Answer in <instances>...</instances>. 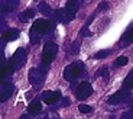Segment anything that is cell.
<instances>
[{"label": "cell", "instance_id": "6da1fadb", "mask_svg": "<svg viewBox=\"0 0 133 119\" xmlns=\"http://www.w3.org/2000/svg\"><path fill=\"white\" fill-rule=\"evenodd\" d=\"M82 71H84V64L82 63H72V64L65 67L64 79L66 81H72V80H75L77 77H80Z\"/></svg>", "mask_w": 133, "mask_h": 119}, {"label": "cell", "instance_id": "7a4b0ae2", "mask_svg": "<svg viewBox=\"0 0 133 119\" xmlns=\"http://www.w3.org/2000/svg\"><path fill=\"white\" fill-rule=\"evenodd\" d=\"M56 54H58V45L55 42H46L44 49H42V63L45 65L51 64L55 60Z\"/></svg>", "mask_w": 133, "mask_h": 119}, {"label": "cell", "instance_id": "3957f363", "mask_svg": "<svg viewBox=\"0 0 133 119\" xmlns=\"http://www.w3.org/2000/svg\"><path fill=\"white\" fill-rule=\"evenodd\" d=\"M25 60H26V51L23 48H18L16 52L13 54V57L10 58V65L13 67V70H19L20 67L25 64Z\"/></svg>", "mask_w": 133, "mask_h": 119}, {"label": "cell", "instance_id": "277c9868", "mask_svg": "<svg viewBox=\"0 0 133 119\" xmlns=\"http://www.w3.org/2000/svg\"><path fill=\"white\" fill-rule=\"evenodd\" d=\"M52 29V23L48 19H36L32 25V32H38L41 35H45Z\"/></svg>", "mask_w": 133, "mask_h": 119}, {"label": "cell", "instance_id": "5b68a950", "mask_svg": "<svg viewBox=\"0 0 133 119\" xmlns=\"http://www.w3.org/2000/svg\"><path fill=\"white\" fill-rule=\"evenodd\" d=\"M91 93H93V87H91V84L88 81H81L77 86V89H75V96L78 99H81V100L90 97Z\"/></svg>", "mask_w": 133, "mask_h": 119}, {"label": "cell", "instance_id": "8992f818", "mask_svg": "<svg viewBox=\"0 0 133 119\" xmlns=\"http://www.w3.org/2000/svg\"><path fill=\"white\" fill-rule=\"evenodd\" d=\"M127 99H129V90L127 89H122L117 93L111 95L109 97V100H107V103L109 105H120V103H123V102H126Z\"/></svg>", "mask_w": 133, "mask_h": 119}, {"label": "cell", "instance_id": "52a82bcc", "mask_svg": "<svg viewBox=\"0 0 133 119\" xmlns=\"http://www.w3.org/2000/svg\"><path fill=\"white\" fill-rule=\"evenodd\" d=\"M41 99H42L46 105H54L55 102H58L61 99V91L56 90V91H52V90H46L41 95Z\"/></svg>", "mask_w": 133, "mask_h": 119}, {"label": "cell", "instance_id": "ba28073f", "mask_svg": "<svg viewBox=\"0 0 133 119\" xmlns=\"http://www.w3.org/2000/svg\"><path fill=\"white\" fill-rule=\"evenodd\" d=\"M13 90H15L13 84L9 83V81H4L2 84V102H6L7 99H9L13 95Z\"/></svg>", "mask_w": 133, "mask_h": 119}, {"label": "cell", "instance_id": "9c48e42d", "mask_svg": "<svg viewBox=\"0 0 133 119\" xmlns=\"http://www.w3.org/2000/svg\"><path fill=\"white\" fill-rule=\"evenodd\" d=\"M41 110H42V105H41V102H39V100H33V102H30L29 106H28V112H29L30 115H38Z\"/></svg>", "mask_w": 133, "mask_h": 119}, {"label": "cell", "instance_id": "30bf717a", "mask_svg": "<svg viewBox=\"0 0 133 119\" xmlns=\"http://www.w3.org/2000/svg\"><path fill=\"white\" fill-rule=\"evenodd\" d=\"M19 38V31L18 29H7L3 32V39L4 41H15Z\"/></svg>", "mask_w": 133, "mask_h": 119}, {"label": "cell", "instance_id": "8fae6325", "mask_svg": "<svg viewBox=\"0 0 133 119\" xmlns=\"http://www.w3.org/2000/svg\"><path fill=\"white\" fill-rule=\"evenodd\" d=\"M56 16H58V19H59L61 22L66 23L68 20H71V16L68 13V10L66 9H61V10H56Z\"/></svg>", "mask_w": 133, "mask_h": 119}, {"label": "cell", "instance_id": "7c38bea8", "mask_svg": "<svg viewBox=\"0 0 133 119\" xmlns=\"http://www.w3.org/2000/svg\"><path fill=\"white\" fill-rule=\"evenodd\" d=\"M123 89H127V90H132L133 89V68L132 71L126 75V79L123 81Z\"/></svg>", "mask_w": 133, "mask_h": 119}, {"label": "cell", "instance_id": "4fadbf2b", "mask_svg": "<svg viewBox=\"0 0 133 119\" xmlns=\"http://www.w3.org/2000/svg\"><path fill=\"white\" fill-rule=\"evenodd\" d=\"M18 4H19V0H4L3 9H4V12H12Z\"/></svg>", "mask_w": 133, "mask_h": 119}, {"label": "cell", "instance_id": "5bb4252c", "mask_svg": "<svg viewBox=\"0 0 133 119\" xmlns=\"http://www.w3.org/2000/svg\"><path fill=\"white\" fill-rule=\"evenodd\" d=\"M130 42H133V28L129 29V31L123 35V38H122V45H123V47L127 45V44H130Z\"/></svg>", "mask_w": 133, "mask_h": 119}, {"label": "cell", "instance_id": "9a60e30c", "mask_svg": "<svg viewBox=\"0 0 133 119\" xmlns=\"http://www.w3.org/2000/svg\"><path fill=\"white\" fill-rule=\"evenodd\" d=\"M129 63V58L127 57H124V55H120L116 58V61H114V65L116 67H123V65H126Z\"/></svg>", "mask_w": 133, "mask_h": 119}, {"label": "cell", "instance_id": "2e32d148", "mask_svg": "<svg viewBox=\"0 0 133 119\" xmlns=\"http://www.w3.org/2000/svg\"><path fill=\"white\" fill-rule=\"evenodd\" d=\"M33 18V10L32 9H28L26 12H23L22 15H20V20L22 22H26V20H29V19H32Z\"/></svg>", "mask_w": 133, "mask_h": 119}, {"label": "cell", "instance_id": "e0dca14e", "mask_svg": "<svg viewBox=\"0 0 133 119\" xmlns=\"http://www.w3.org/2000/svg\"><path fill=\"white\" fill-rule=\"evenodd\" d=\"M39 10L42 12L44 15H51V13H52L51 7H49V6H48L46 3H41V4H39Z\"/></svg>", "mask_w": 133, "mask_h": 119}, {"label": "cell", "instance_id": "ac0fdd59", "mask_svg": "<svg viewBox=\"0 0 133 119\" xmlns=\"http://www.w3.org/2000/svg\"><path fill=\"white\" fill-rule=\"evenodd\" d=\"M78 110L81 113H90L91 110H93V107L91 106H88V105H84V103H81L80 106H78Z\"/></svg>", "mask_w": 133, "mask_h": 119}, {"label": "cell", "instance_id": "d6986e66", "mask_svg": "<svg viewBox=\"0 0 133 119\" xmlns=\"http://www.w3.org/2000/svg\"><path fill=\"white\" fill-rule=\"evenodd\" d=\"M110 54V49H103V51H98L97 54H94V58H104Z\"/></svg>", "mask_w": 133, "mask_h": 119}, {"label": "cell", "instance_id": "ffe728a7", "mask_svg": "<svg viewBox=\"0 0 133 119\" xmlns=\"http://www.w3.org/2000/svg\"><path fill=\"white\" fill-rule=\"evenodd\" d=\"M107 6H109V3H107V2H101V4L98 6V12H101V10L107 9Z\"/></svg>", "mask_w": 133, "mask_h": 119}, {"label": "cell", "instance_id": "44dd1931", "mask_svg": "<svg viewBox=\"0 0 133 119\" xmlns=\"http://www.w3.org/2000/svg\"><path fill=\"white\" fill-rule=\"evenodd\" d=\"M72 2H75V0H72Z\"/></svg>", "mask_w": 133, "mask_h": 119}]
</instances>
